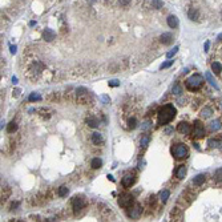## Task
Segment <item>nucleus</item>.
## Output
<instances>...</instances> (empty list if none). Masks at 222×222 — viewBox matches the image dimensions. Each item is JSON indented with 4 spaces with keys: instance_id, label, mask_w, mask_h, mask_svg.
<instances>
[{
    "instance_id": "nucleus-1",
    "label": "nucleus",
    "mask_w": 222,
    "mask_h": 222,
    "mask_svg": "<svg viewBox=\"0 0 222 222\" xmlns=\"http://www.w3.org/2000/svg\"><path fill=\"white\" fill-rule=\"evenodd\" d=\"M177 115V109L173 107L172 104H166L158 111V123L161 125H166L170 123Z\"/></svg>"
},
{
    "instance_id": "nucleus-2",
    "label": "nucleus",
    "mask_w": 222,
    "mask_h": 222,
    "mask_svg": "<svg viewBox=\"0 0 222 222\" xmlns=\"http://www.w3.org/2000/svg\"><path fill=\"white\" fill-rule=\"evenodd\" d=\"M203 84V79L201 75H193L188 79V80L185 81V87L188 91H191V92H195V91H198Z\"/></svg>"
},
{
    "instance_id": "nucleus-3",
    "label": "nucleus",
    "mask_w": 222,
    "mask_h": 222,
    "mask_svg": "<svg viewBox=\"0 0 222 222\" xmlns=\"http://www.w3.org/2000/svg\"><path fill=\"white\" fill-rule=\"evenodd\" d=\"M172 154L174 156V158H177V160H182V158H186L188 157V148L184 145V144H176V145L172 146Z\"/></svg>"
},
{
    "instance_id": "nucleus-4",
    "label": "nucleus",
    "mask_w": 222,
    "mask_h": 222,
    "mask_svg": "<svg viewBox=\"0 0 222 222\" xmlns=\"http://www.w3.org/2000/svg\"><path fill=\"white\" fill-rule=\"evenodd\" d=\"M119 205L121 207H125V209H128V207L133 206L134 205V199H133V195L128 194V193H125V194H121L119 198Z\"/></svg>"
},
{
    "instance_id": "nucleus-5",
    "label": "nucleus",
    "mask_w": 222,
    "mask_h": 222,
    "mask_svg": "<svg viewBox=\"0 0 222 222\" xmlns=\"http://www.w3.org/2000/svg\"><path fill=\"white\" fill-rule=\"evenodd\" d=\"M141 213H142L141 205H140V203H134L133 206H130V210L128 211V217L132 219H136L141 215Z\"/></svg>"
},
{
    "instance_id": "nucleus-6",
    "label": "nucleus",
    "mask_w": 222,
    "mask_h": 222,
    "mask_svg": "<svg viewBox=\"0 0 222 222\" xmlns=\"http://www.w3.org/2000/svg\"><path fill=\"white\" fill-rule=\"evenodd\" d=\"M193 134L195 138H202L205 136V128L199 121H194V128H193Z\"/></svg>"
},
{
    "instance_id": "nucleus-7",
    "label": "nucleus",
    "mask_w": 222,
    "mask_h": 222,
    "mask_svg": "<svg viewBox=\"0 0 222 222\" xmlns=\"http://www.w3.org/2000/svg\"><path fill=\"white\" fill-rule=\"evenodd\" d=\"M72 206H73V210H75V213H79V211H81L85 207V201H84V198H80V197H75V198L72 199Z\"/></svg>"
},
{
    "instance_id": "nucleus-8",
    "label": "nucleus",
    "mask_w": 222,
    "mask_h": 222,
    "mask_svg": "<svg viewBox=\"0 0 222 222\" xmlns=\"http://www.w3.org/2000/svg\"><path fill=\"white\" fill-rule=\"evenodd\" d=\"M134 182H136V176L134 174H125L123 177V181H121L124 188H130Z\"/></svg>"
},
{
    "instance_id": "nucleus-9",
    "label": "nucleus",
    "mask_w": 222,
    "mask_h": 222,
    "mask_svg": "<svg viewBox=\"0 0 222 222\" xmlns=\"http://www.w3.org/2000/svg\"><path fill=\"white\" fill-rule=\"evenodd\" d=\"M177 130L181 134H189L191 132V127H190V124H188V123H180L178 127H177Z\"/></svg>"
},
{
    "instance_id": "nucleus-10",
    "label": "nucleus",
    "mask_w": 222,
    "mask_h": 222,
    "mask_svg": "<svg viewBox=\"0 0 222 222\" xmlns=\"http://www.w3.org/2000/svg\"><path fill=\"white\" fill-rule=\"evenodd\" d=\"M55 36H56V33H55V31L51 29V28H47L45 31L43 32V39H44L45 41H52L55 39Z\"/></svg>"
},
{
    "instance_id": "nucleus-11",
    "label": "nucleus",
    "mask_w": 222,
    "mask_h": 222,
    "mask_svg": "<svg viewBox=\"0 0 222 222\" xmlns=\"http://www.w3.org/2000/svg\"><path fill=\"white\" fill-rule=\"evenodd\" d=\"M160 40H161V43L162 44H170V43L173 41V36H172V33H169V32H166V33H162L161 35V37H160Z\"/></svg>"
},
{
    "instance_id": "nucleus-12",
    "label": "nucleus",
    "mask_w": 222,
    "mask_h": 222,
    "mask_svg": "<svg viewBox=\"0 0 222 222\" xmlns=\"http://www.w3.org/2000/svg\"><path fill=\"white\" fill-rule=\"evenodd\" d=\"M211 71L215 73V75H221L222 73V64H221V61H213L211 63Z\"/></svg>"
},
{
    "instance_id": "nucleus-13",
    "label": "nucleus",
    "mask_w": 222,
    "mask_h": 222,
    "mask_svg": "<svg viewBox=\"0 0 222 222\" xmlns=\"http://www.w3.org/2000/svg\"><path fill=\"white\" fill-rule=\"evenodd\" d=\"M168 25L170 28H177L178 27V19H177V16L174 15H170L168 17Z\"/></svg>"
},
{
    "instance_id": "nucleus-14",
    "label": "nucleus",
    "mask_w": 222,
    "mask_h": 222,
    "mask_svg": "<svg viewBox=\"0 0 222 222\" xmlns=\"http://www.w3.org/2000/svg\"><path fill=\"white\" fill-rule=\"evenodd\" d=\"M205 174H198L197 177H194V180H193V184H194V186H201V185L205 182Z\"/></svg>"
},
{
    "instance_id": "nucleus-15",
    "label": "nucleus",
    "mask_w": 222,
    "mask_h": 222,
    "mask_svg": "<svg viewBox=\"0 0 222 222\" xmlns=\"http://www.w3.org/2000/svg\"><path fill=\"white\" fill-rule=\"evenodd\" d=\"M92 142L95 144V145H100V144L103 142V136H101L100 133H97V132L93 133L92 134Z\"/></svg>"
},
{
    "instance_id": "nucleus-16",
    "label": "nucleus",
    "mask_w": 222,
    "mask_h": 222,
    "mask_svg": "<svg viewBox=\"0 0 222 222\" xmlns=\"http://www.w3.org/2000/svg\"><path fill=\"white\" fill-rule=\"evenodd\" d=\"M211 115H213V111H211L209 107H205L202 111H201V117H202V119H209Z\"/></svg>"
},
{
    "instance_id": "nucleus-17",
    "label": "nucleus",
    "mask_w": 222,
    "mask_h": 222,
    "mask_svg": "<svg viewBox=\"0 0 222 222\" xmlns=\"http://www.w3.org/2000/svg\"><path fill=\"white\" fill-rule=\"evenodd\" d=\"M87 124L92 128H97L100 125V121L97 119H95V117H88V119H87Z\"/></svg>"
},
{
    "instance_id": "nucleus-18",
    "label": "nucleus",
    "mask_w": 222,
    "mask_h": 222,
    "mask_svg": "<svg viewBox=\"0 0 222 222\" xmlns=\"http://www.w3.org/2000/svg\"><path fill=\"white\" fill-rule=\"evenodd\" d=\"M188 16H189V19L190 20H198V11L197 9H194V8H191V9H189V12H188Z\"/></svg>"
},
{
    "instance_id": "nucleus-19",
    "label": "nucleus",
    "mask_w": 222,
    "mask_h": 222,
    "mask_svg": "<svg viewBox=\"0 0 222 222\" xmlns=\"http://www.w3.org/2000/svg\"><path fill=\"white\" fill-rule=\"evenodd\" d=\"M185 174H186V166H184V165H181L180 168L177 169L176 172V176L178 177V178H184Z\"/></svg>"
},
{
    "instance_id": "nucleus-20",
    "label": "nucleus",
    "mask_w": 222,
    "mask_h": 222,
    "mask_svg": "<svg viewBox=\"0 0 222 222\" xmlns=\"http://www.w3.org/2000/svg\"><path fill=\"white\" fill-rule=\"evenodd\" d=\"M209 145L213 146V148H221L222 146V140H219V138H211V140H209Z\"/></svg>"
},
{
    "instance_id": "nucleus-21",
    "label": "nucleus",
    "mask_w": 222,
    "mask_h": 222,
    "mask_svg": "<svg viewBox=\"0 0 222 222\" xmlns=\"http://www.w3.org/2000/svg\"><path fill=\"white\" fill-rule=\"evenodd\" d=\"M219 128H221V123H219L218 120H217V121H211L210 125H209V129H210L211 132H214V130H218Z\"/></svg>"
},
{
    "instance_id": "nucleus-22",
    "label": "nucleus",
    "mask_w": 222,
    "mask_h": 222,
    "mask_svg": "<svg viewBox=\"0 0 222 222\" xmlns=\"http://www.w3.org/2000/svg\"><path fill=\"white\" fill-rule=\"evenodd\" d=\"M169 195H170V191H169V190H162L160 193L161 201H162V202H166V201H168V198H169Z\"/></svg>"
},
{
    "instance_id": "nucleus-23",
    "label": "nucleus",
    "mask_w": 222,
    "mask_h": 222,
    "mask_svg": "<svg viewBox=\"0 0 222 222\" xmlns=\"http://www.w3.org/2000/svg\"><path fill=\"white\" fill-rule=\"evenodd\" d=\"M16 129H17V124H16L15 121H11V123L8 124V127H7L8 133H13Z\"/></svg>"
},
{
    "instance_id": "nucleus-24",
    "label": "nucleus",
    "mask_w": 222,
    "mask_h": 222,
    "mask_svg": "<svg viewBox=\"0 0 222 222\" xmlns=\"http://www.w3.org/2000/svg\"><path fill=\"white\" fill-rule=\"evenodd\" d=\"M101 160L100 158H93L92 160V162H91V165H92V168L93 169H99V168H101Z\"/></svg>"
},
{
    "instance_id": "nucleus-25",
    "label": "nucleus",
    "mask_w": 222,
    "mask_h": 222,
    "mask_svg": "<svg viewBox=\"0 0 222 222\" xmlns=\"http://www.w3.org/2000/svg\"><path fill=\"white\" fill-rule=\"evenodd\" d=\"M68 191H69L68 188L63 185V186H60V188H59V195H60V197H65V195L68 194Z\"/></svg>"
},
{
    "instance_id": "nucleus-26",
    "label": "nucleus",
    "mask_w": 222,
    "mask_h": 222,
    "mask_svg": "<svg viewBox=\"0 0 222 222\" xmlns=\"http://www.w3.org/2000/svg\"><path fill=\"white\" fill-rule=\"evenodd\" d=\"M28 99H29V101L33 103V101H39V100H41V96L39 95V93H31Z\"/></svg>"
},
{
    "instance_id": "nucleus-27",
    "label": "nucleus",
    "mask_w": 222,
    "mask_h": 222,
    "mask_svg": "<svg viewBox=\"0 0 222 222\" xmlns=\"http://www.w3.org/2000/svg\"><path fill=\"white\" fill-rule=\"evenodd\" d=\"M173 95H181V93H182V88H181V85H178V84H176L174 85V87H173Z\"/></svg>"
},
{
    "instance_id": "nucleus-28",
    "label": "nucleus",
    "mask_w": 222,
    "mask_h": 222,
    "mask_svg": "<svg viewBox=\"0 0 222 222\" xmlns=\"http://www.w3.org/2000/svg\"><path fill=\"white\" fill-rule=\"evenodd\" d=\"M149 141H150L149 136H145V137H142V138H141V141H140V144L142 145V148H146V146H148V144H149Z\"/></svg>"
},
{
    "instance_id": "nucleus-29",
    "label": "nucleus",
    "mask_w": 222,
    "mask_h": 222,
    "mask_svg": "<svg viewBox=\"0 0 222 222\" xmlns=\"http://www.w3.org/2000/svg\"><path fill=\"white\" fill-rule=\"evenodd\" d=\"M152 5L158 9V8H162L164 3H162V0H152Z\"/></svg>"
},
{
    "instance_id": "nucleus-30",
    "label": "nucleus",
    "mask_w": 222,
    "mask_h": 222,
    "mask_svg": "<svg viewBox=\"0 0 222 222\" xmlns=\"http://www.w3.org/2000/svg\"><path fill=\"white\" fill-rule=\"evenodd\" d=\"M214 180L217 181V182L222 181V169H218V170L214 173Z\"/></svg>"
},
{
    "instance_id": "nucleus-31",
    "label": "nucleus",
    "mask_w": 222,
    "mask_h": 222,
    "mask_svg": "<svg viewBox=\"0 0 222 222\" xmlns=\"http://www.w3.org/2000/svg\"><path fill=\"white\" fill-rule=\"evenodd\" d=\"M177 52H178V47H174L172 51H169L168 53H166V57H168V59H172L173 56L177 53Z\"/></svg>"
},
{
    "instance_id": "nucleus-32",
    "label": "nucleus",
    "mask_w": 222,
    "mask_h": 222,
    "mask_svg": "<svg viewBox=\"0 0 222 222\" xmlns=\"http://www.w3.org/2000/svg\"><path fill=\"white\" fill-rule=\"evenodd\" d=\"M205 76H206V79H207V80H209V83H210V84L213 85V87H215V88L218 89V87H217V84H215L214 79L211 77V75H210V73H209V72H206V75H205Z\"/></svg>"
},
{
    "instance_id": "nucleus-33",
    "label": "nucleus",
    "mask_w": 222,
    "mask_h": 222,
    "mask_svg": "<svg viewBox=\"0 0 222 222\" xmlns=\"http://www.w3.org/2000/svg\"><path fill=\"white\" fill-rule=\"evenodd\" d=\"M128 127H129V129H134V128L137 127V121H136V119H129V121H128Z\"/></svg>"
},
{
    "instance_id": "nucleus-34",
    "label": "nucleus",
    "mask_w": 222,
    "mask_h": 222,
    "mask_svg": "<svg viewBox=\"0 0 222 222\" xmlns=\"http://www.w3.org/2000/svg\"><path fill=\"white\" fill-rule=\"evenodd\" d=\"M100 100H101L104 104L111 103V99H109V96H107V95H101V96H100Z\"/></svg>"
},
{
    "instance_id": "nucleus-35",
    "label": "nucleus",
    "mask_w": 222,
    "mask_h": 222,
    "mask_svg": "<svg viewBox=\"0 0 222 222\" xmlns=\"http://www.w3.org/2000/svg\"><path fill=\"white\" fill-rule=\"evenodd\" d=\"M173 64V60H170V61H166V63H164V64L161 65V69H166V68H169L170 65Z\"/></svg>"
},
{
    "instance_id": "nucleus-36",
    "label": "nucleus",
    "mask_w": 222,
    "mask_h": 222,
    "mask_svg": "<svg viewBox=\"0 0 222 222\" xmlns=\"http://www.w3.org/2000/svg\"><path fill=\"white\" fill-rule=\"evenodd\" d=\"M117 85H120V81L119 80H112V81H109V87H117Z\"/></svg>"
},
{
    "instance_id": "nucleus-37",
    "label": "nucleus",
    "mask_w": 222,
    "mask_h": 222,
    "mask_svg": "<svg viewBox=\"0 0 222 222\" xmlns=\"http://www.w3.org/2000/svg\"><path fill=\"white\" fill-rule=\"evenodd\" d=\"M150 127H152V123H150V121H146V123L142 125V129H148V128H150Z\"/></svg>"
},
{
    "instance_id": "nucleus-38",
    "label": "nucleus",
    "mask_w": 222,
    "mask_h": 222,
    "mask_svg": "<svg viewBox=\"0 0 222 222\" xmlns=\"http://www.w3.org/2000/svg\"><path fill=\"white\" fill-rule=\"evenodd\" d=\"M119 3L121 4V5H128V4L130 3V0H119Z\"/></svg>"
},
{
    "instance_id": "nucleus-39",
    "label": "nucleus",
    "mask_w": 222,
    "mask_h": 222,
    "mask_svg": "<svg viewBox=\"0 0 222 222\" xmlns=\"http://www.w3.org/2000/svg\"><path fill=\"white\" fill-rule=\"evenodd\" d=\"M209 47H210V41H206V43H205V45H203V49H205V52H207V51H209Z\"/></svg>"
},
{
    "instance_id": "nucleus-40",
    "label": "nucleus",
    "mask_w": 222,
    "mask_h": 222,
    "mask_svg": "<svg viewBox=\"0 0 222 222\" xmlns=\"http://www.w3.org/2000/svg\"><path fill=\"white\" fill-rule=\"evenodd\" d=\"M9 49H11V53L12 55H15L16 51H17V48H16V45H11V48H9Z\"/></svg>"
},
{
    "instance_id": "nucleus-41",
    "label": "nucleus",
    "mask_w": 222,
    "mask_h": 222,
    "mask_svg": "<svg viewBox=\"0 0 222 222\" xmlns=\"http://www.w3.org/2000/svg\"><path fill=\"white\" fill-rule=\"evenodd\" d=\"M172 132H173V128H166V129H165V133H166V134L172 133Z\"/></svg>"
},
{
    "instance_id": "nucleus-42",
    "label": "nucleus",
    "mask_w": 222,
    "mask_h": 222,
    "mask_svg": "<svg viewBox=\"0 0 222 222\" xmlns=\"http://www.w3.org/2000/svg\"><path fill=\"white\" fill-rule=\"evenodd\" d=\"M12 83H13V84H17V77H12Z\"/></svg>"
},
{
    "instance_id": "nucleus-43",
    "label": "nucleus",
    "mask_w": 222,
    "mask_h": 222,
    "mask_svg": "<svg viewBox=\"0 0 222 222\" xmlns=\"http://www.w3.org/2000/svg\"><path fill=\"white\" fill-rule=\"evenodd\" d=\"M178 104H180V105H184V104H185V100L180 99V100H178Z\"/></svg>"
},
{
    "instance_id": "nucleus-44",
    "label": "nucleus",
    "mask_w": 222,
    "mask_h": 222,
    "mask_svg": "<svg viewBox=\"0 0 222 222\" xmlns=\"http://www.w3.org/2000/svg\"><path fill=\"white\" fill-rule=\"evenodd\" d=\"M88 1H89V3H93V1H95V0H88Z\"/></svg>"
}]
</instances>
